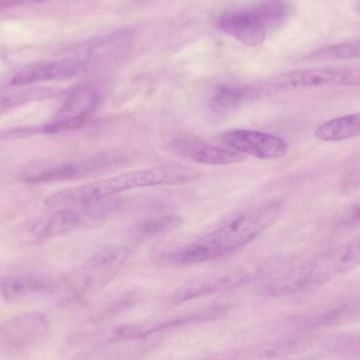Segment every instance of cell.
Returning a JSON list of instances; mask_svg holds the SVG:
<instances>
[{"label":"cell","instance_id":"6da1fadb","mask_svg":"<svg viewBox=\"0 0 360 360\" xmlns=\"http://www.w3.org/2000/svg\"><path fill=\"white\" fill-rule=\"evenodd\" d=\"M281 204L271 201L238 214L217 229L189 243L164 252L162 262L187 266L226 255L245 245L273 224Z\"/></svg>","mask_w":360,"mask_h":360},{"label":"cell","instance_id":"7a4b0ae2","mask_svg":"<svg viewBox=\"0 0 360 360\" xmlns=\"http://www.w3.org/2000/svg\"><path fill=\"white\" fill-rule=\"evenodd\" d=\"M199 176L193 168L181 165H166L126 172L113 176L60 191L50 195L46 204L54 208H72L115 195L120 192L159 185L191 183Z\"/></svg>","mask_w":360,"mask_h":360},{"label":"cell","instance_id":"3957f363","mask_svg":"<svg viewBox=\"0 0 360 360\" xmlns=\"http://www.w3.org/2000/svg\"><path fill=\"white\" fill-rule=\"evenodd\" d=\"M359 260L360 247L356 240L295 267L274 281L271 291L276 294L288 293L321 283L353 269Z\"/></svg>","mask_w":360,"mask_h":360},{"label":"cell","instance_id":"277c9868","mask_svg":"<svg viewBox=\"0 0 360 360\" xmlns=\"http://www.w3.org/2000/svg\"><path fill=\"white\" fill-rule=\"evenodd\" d=\"M358 68H320L296 70L278 76L272 85L277 89H294L320 86H359Z\"/></svg>","mask_w":360,"mask_h":360},{"label":"cell","instance_id":"5b68a950","mask_svg":"<svg viewBox=\"0 0 360 360\" xmlns=\"http://www.w3.org/2000/svg\"><path fill=\"white\" fill-rule=\"evenodd\" d=\"M220 140L233 150L262 160L281 158L288 150V143L281 137L255 130H230L222 134Z\"/></svg>","mask_w":360,"mask_h":360},{"label":"cell","instance_id":"8992f818","mask_svg":"<svg viewBox=\"0 0 360 360\" xmlns=\"http://www.w3.org/2000/svg\"><path fill=\"white\" fill-rule=\"evenodd\" d=\"M169 148L178 155L202 164L232 165L246 159V155L241 153L214 146L193 136L173 139Z\"/></svg>","mask_w":360,"mask_h":360},{"label":"cell","instance_id":"52a82bcc","mask_svg":"<svg viewBox=\"0 0 360 360\" xmlns=\"http://www.w3.org/2000/svg\"><path fill=\"white\" fill-rule=\"evenodd\" d=\"M217 23L221 30L246 46H258L266 38V30L249 8L226 11Z\"/></svg>","mask_w":360,"mask_h":360},{"label":"cell","instance_id":"ba28073f","mask_svg":"<svg viewBox=\"0 0 360 360\" xmlns=\"http://www.w3.org/2000/svg\"><path fill=\"white\" fill-rule=\"evenodd\" d=\"M93 175L89 161L52 162L38 161L29 164L22 172V179L29 183H50L68 181Z\"/></svg>","mask_w":360,"mask_h":360},{"label":"cell","instance_id":"9c48e42d","mask_svg":"<svg viewBox=\"0 0 360 360\" xmlns=\"http://www.w3.org/2000/svg\"><path fill=\"white\" fill-rule=\"evenodd\" d=\"M130 248L126 245H110L93 254L85 262L83 269L88 276L86 283H101L108 280L129 259Z\"/></svg>","mask_w":360,"mask_h":360},{"label":"cell","instance_id":"30bf717a","mask_svg":"<svg viewBox=\"0 0 360 360\" xmlns=\"http://www.w3.org/2000/svg\"><path fill=\"white\" fill-rule=\"evenodd\" d=\"M51 283L44 278L31 274H8L0 277V292L10 301L34 300L51 290Z\"/></svg>","mask_w":360,"mask_h":360},{"label":"cell","instance_id":"8fae6325","mask_svg":"<svg viewBox=\"0 0 360 360\" xmlns=\"http://www.w3.org/2000/svg\"><path fill=\"white\" fill-rule=\"evenodd\" d=\"M80 68V63L72 60L35 63L19 70L12 78L11 83L27 84L65 78L76 74Z\"/></svg>","mask_w":360,"mask_h":360},{"label":"cell","instance_id":"7c38bea8","mask_svg":"<svg viewBox=\"0 0 360 360\" xmlns=\"http://www.w3.org/2000/svg\"><path fill=\"white\" fill-rule=\"evenodd\" d=\"M84 224L82 216L77 208H63L37 222L32 232L42 238L56 237L70 233Z\"/></svg>","mask_w":360,"mask_h":360},{"label":"cell","instance_id":"4fadbf2b","mask_svg":"<svg viewBox=\"0 0 360 360\" xmlns=\"http://www.w3.org/2000/svg\"><path fill=\"white\" fill-rule=\"evenodd\" d=\"M257 96L258 91L250 86H221L214 91L210 101V107L217 114H229L254 101Z\"/></svg>","mask_w":360,"mask_h":360},{"label":"cell","instance_id":"5bb4252c","mask_svg":"<svg viewBox=\"0 0 360 360\" xmlns=\"http://www.w3.org/2000/svg\"><path fill=\"white\" fill-rule=\"evenodd\" d=\"M46 328L45 319L39 314H27L7 323L3 328L6 339L14 344H24L39 338Z\"/></svg>","mask_w":360,"mask_h":360},{"label":"cell","instance_id":"9a60e30c","mask_svg":"<svg viewBox=\"0 0 360 360\" xmlns=\"http://www.w3.org/2000/svg\"><path fill=\"white\" fill-rule=\"evenodd\" d=\"M359 113H352L328 120L316 130V137L325 141H338L354 138L359 134Z\"/></svg>","mask_w":360,"mask_h":360},{"label":"cell","instance_id":"2e32d148","mask_svg":"<svg viewBox=\"0 0 360 360\" xmlns=\"http://www.w3.org/2000/svg\"><path fill=\"white\" fill-rule=\"evenodd\" d=\"M234 278H199L192 279L179 289L172 295L175 302H183L193 297L212 293L229 285L235 284Z\"/></svg>","mask_w":360,"mask_h":360},{"label":"cell","instance_id":"e0dca14e","mask_svg":"<svg viewBox=\"0 0 360 360\" xmlns=\"http://www.w3.org/2000/svg\"><path fill=\"white\" fill-rule=\"evenodd\" d=\"M124 205V199L115 195L89 202L76 207L81 213L84 224L105 221Z\"/></svg>","mask_w":360,"mask_h":360},{"label":"cell","instance_id":"ac0fdd59","mask_svg":"<svg viewBox=\"0 0 360 360\" xmlns=\"http://www.w3.org/2000/svg\"><path fill=\"white\" fill-rule=\"evenodd\" d=\"M266 30L284 22L291 13L290 5L283 1H266L249 8Z\"/></svg>","mask_w":360,"mask_h":360},{"label":"cell","instance_id":"d6986e66","mask_svg":"<svg viewBox=\"0 0 360 360\" xmlns=\"http://www.w3.org/2000/svg\"><path fill=\"white\" fill-rule=\"evenodd\" d=\"M182 222V219L176 214L159 215L138 224L135 227L134 233L140 238L153 237L176 229Z\"/></svg>","mask_w":360,"mask_h":360},{"label":"cell","instance_id":"ffe728a7","mask_svg":"<svg viewBox=\"0 0 360 360\" xmlns=\"http://www.w3.org/2000/svg\"><path fill=\"white\" fill-rule=\"evenodd\" d=\"M359 39L346 41L321 48L309 53L307 58L311 60H348L359 58Z\"/></svg>","mask_w":360,"mask_h":360},{"label":"cell","instance_id":"44dd1931","mask_svg":"<svg viewBox=\"0 0 360 360\" xmlns=\"http://www.w3.org/2000/svg\"><path fill=\"white\" fill-rule=\"evenodd\" d=\"M89 115H80L70 117H63L54 122L49 123L41 128L46 134H55L82 127L88 120Z\"/></svg>","mask_w":360,"mask_h":360},{"label":"cell","instance_id":"7402d4cb","mask_svg":"<svg viewBox=\"0 0 360 360\" xmlns=\"http://www.w3.org/2000/svg\"><path fill=\"white\" fill-rule=\"evenodd\" d=\"M20 1H0V8H4L13 6L18 5L20 4Z\"/></svg>","mask_w":360,"mask_h":360}]
</instances>
